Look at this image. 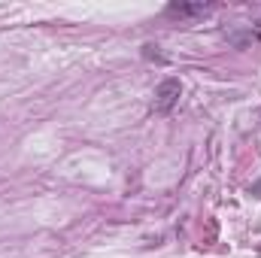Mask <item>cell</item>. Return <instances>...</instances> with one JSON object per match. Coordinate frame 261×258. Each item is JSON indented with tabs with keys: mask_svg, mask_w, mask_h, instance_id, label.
Masks as SVG:
<instances>
[{
	"mask_svg": "<svg viewBox=\"0 0 261 258\" xmlns=\"http://www.w3.org/2000/svg\"><path fill=\"white\" fill-rule=\"evenodd\" d=\"M179 94H182V82L176 79V76H170V79H164L158 88H155V113H170L176 104H179Z\"/></svg>",
	"mask_w": 261,
	"mask_h": 258,
	"instance_id": "2",
	"label": "cell"
},
{
	"mask_svg": "<svg viewBox=\"0 0 261 258\" xmlns=\"http://www.w3.org/2000/svg\"><path fill=\"white\" fill-rule=\"evenodd\" d=\"M210 12H216L213 3H170V6H164V18H173L182 24H189L195 18H206Z\"/></svg>",
	"mask_w": 261,
	"mask_h": 258,
	"instance_id": "1",
	"label": "cell"
}]
</instances>
